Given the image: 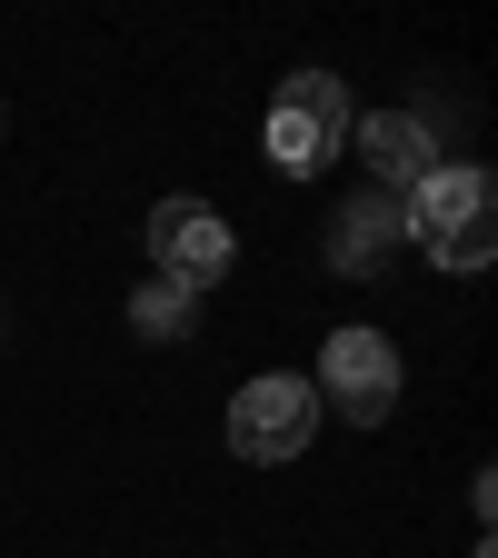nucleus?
Wrapping results in <instances>:
<instances>
[{
	"instance_id": "nucleus-1",
	"label": "nucleus",
	"mask_w": 498,
	"mask_h": 558,
	"mask_svg": "<svg viewBox=\"0 0 498 558\" xmlns=\"http://www.w3.org/2000/svg\"><path fill=\"white\" fill-rule=\"evenodd\" d=\"M399 240H418L439 269H488L498 259V180L469 160H439L429 180L399 190Z\"/></svg>"
},
{
	"instance_id": "nucleus-2",
	"label": "nucleus",
	"mask_w": 498,
	"mask_h": 558,
	"mask_svg": "<svg viewBox=\"0 0 498 558\" xmlns=\"http://www.w3.org/2000/svg\"><path fill=\"white\" fill-rule=\"evenodd\" d=\"M349 90L329 81V70H300V81H279V100H269V160L290 170V180H319L339 150H349Z\"/></svg>"
},
{
	"instance_id": "nucleus-3",
	"label": "nucleus",
	"mask_w": 498,
	"mask_h": 558,
	"mask_svg": "<svg viewBox=\"0 0 498 558\" xmlns=\"http://www.w3.org/2000/svg\"><path fill=\"white\" fill-rule=\"evenodd\" d=\"M309 429H319V389H309V379H290V369H269V379H250V389L230 399V449H240L250 469L300 459V449H309Z\"/></svg>"
},
{
	"instance_id": "nucleus-4",
	"label": "nucleus",
	"mask_w": 498,
	"mask_h": 558,
	"mask_svg": "<svg viewBox=\"0 0 498 558\" xmlns=\"http://www.w3.org/2000/svg\"><path fill=\"white\" fill-rule=\"evenodd\" d=\"M339 418H360V429H379V418L399 409V349L379 329H329L319 349V379H309Z\"/></svg>"
},
{
	"instance_id": "nucleus-5",
	"label": "nucleus",
	"mask_w": 498,
	"mask_h": 558,
	"mask_svg": "<svg viewBox=\"0 0 498 558\" xmlns=\"http://www.w3.org/2000/svg\"><path fill=\"white\" fill-rule=\"evenodd\" d=\"M230 259H240V240H230V220L209 199H160L150 209V269L170 279V290H209V279H230Z\"/></svg>"
},
{
	"instance_id": "nucleus-6",
	"label": "nucleus",
	"mask_w": 498,
	"mask_h": 558,
	"mask_svg": "<svg viewBox=\"0 0 498 558\" xmlns=\"http://www.w3.org/2000/svg\"><path fill=\"white\" fill-rule=\"evenodd\" d=\"M349 140H360V160L379 190H409V180H429L439 170V140L418 110H379V120H349Z\"/></svg>"
},
{
	"instance_id": "nucleus-7",
	"label": "nucleus",
	"mask_w": 498,
	"mask_h": 558,
	"mask_svg": "<svg viewBox=\"0 0 498 558\" xmlns=\"http://www.w3.org/2000/svg\"><path fill=\"white\" fill-rule=\"evenodd\" d=\"M389 240H399V199H349L339 209V240H329V269H379L389 259Z\"/></svg>"
},
{
	"instance_id": "nucleus-8",
	"label": "nucleus",
	"mask_w": 498,
	"mask_h": 558,
	"mask_svg": "<svg viewBox=\"0 0 498 558\" xmlns=\"http://www.w3.org/2000/svg\"><path fill=\"white\" fill-rule=\"evenodd\" d=\"M190 310H199L190 290H170V279H150V290L130 300V329H139V339H180V329H190Z\"/></svg>"
},
{
	"instance_id": "nucleus-9",
	"label": "nucleus",
	"mask_w": 498,
	"mask_h": 558,
	"mask_svg": "<svg viewBox=\"0 0 498 558\" xmlns=\"http://www.w3.org/2000/svg\"><path fill=\"white\" fill-rule=\"evenodd\" d=\"M478 558H488V548H478Z\"/></svg>"
}]
</instances>
